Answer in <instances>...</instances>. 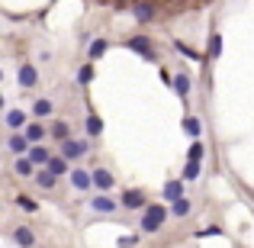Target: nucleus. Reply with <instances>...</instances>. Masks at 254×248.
Instances as JSON below:
<instances>
[{
	"mask_svg": "<svg viewBox=\"0 0 254 248\" xmlns=\"http://www.w3.org/2000/svg\"><path fill=\"white\" fill-rule=\"evenodd\" d=\"M206 58H209V62H219V58H222V32H219V29L209 32V49H206Z\"/></svg>",
	"mask_w": 254,
	"mask_h": 248,
	"instance_id": "23",
	"label": "nucleus"
},
{
	"mask_svg": "<svg viewBox=\"0 0 254 248\" xmlns=\"http://www.w3.org/2000/svg\"><path fill=\"white\" fill-rule=\"evenodd\" d=\"M45 167H49L55 177H71V171H74V165H71L64 155H52V162L45 165Z\"/></svg>",
	"mask_w": 254,
	"mask_h": 248,
	"instance_id": "16",
	"label": "nucleus"
},
{
	"mask_svg": "<svg viewBox=\"0 0 254 248\" xmlns=\"http://www.w3.org/2000/svg\"><path fill=\"white\" fill-rule=\"evenodd\" d=\"M77 84H81V87L93 84V62H84L81 68H77Z\"/></svg>",
	"mask_w": 254,
	"mask_h": 248,
	"instance_id": "28",
	"label": "nucleus"
},
{
	"mask_svg": "<svg viewBox=\"0 0 254 248\" xmlns=\"http://www.w3.org/2000/svg\"><path fill=\"white\" fill-rule=\"evenodd\" d=\"M113 3H116V6H123V3H126V0H113Z\"/></svg>",
	"mask_w": 254,
	"mask_h": 248,
	"instance_id": "34",
	"label": "nucleus"
},
{
	"mask_svg": "<svg viewBox=\"0 0 254 248\" xmlns=\"http://www.w3.org/2000/svg\"><path fill=\"white\" fill-rule=\"evenodd\" d=\"M171 219V206L164 203H151L148 210H142V219H138V229L145 232V236H155V232L164 229V223Z\"/></svg>",
	"mask_w": 254,
	"mask_h": 248,
	"instance_id": "1",
	"label": "nucleus"
},
{
	"mask_svg": "<svg viewBox=\"0 0 254 248\" xmlns=\"http://www.w3.org/2000/svg\"><path fill=\"white\" fill-rule=\"evenodd\" d=\"M196 236L199 239H206V236H222V226H206V229H199Z\"/></svg>",
	"mask_w": 254,
	"mask_h": 248,
	"instance_id": "33",
	"label": "nucleus"
},
{
	"mask_svg": "<svg viewBox=\"0 0 254 248\" xmlns=\"http://www.w3.org/2000/svg\"><path fill=\"white\" fill-rule=\"evenodd\" d=\"M32 180H36V187H39V190H45V193H52V190L58 187V177L49 171V167H39V174H36Z\"/></svg>",
	"mask_w": 254,
	"mask_h": 248,
	"instance_id": "20",
	"label": "nucleus"
},
{
	"mask_svg": "<svg viewBox=\"0 0 254 248\" xmlns=\"http://www.w3.org/2000/svg\"><path fill=\"white\" fill-rule=\"evenodd\" d=\"M138 242H142V236H138V232H132V236H119V239H116L119 248H135Z\"/></svg>",
	"mask_w": 254,
	"mask_h": 248,
	"instance_id": "32",
	"label": "nucleus"
},
{
	"mask_svg": "<svg viewBox=\"0 0 254 248\" xmlns=\"http://www.w3.org/2000/svg\"><path fill=\"white\" fill-rule=\"evenodd\" d=\"M90 142H93V139H77V136H71L68 142L58 145V155H64L71 165H77L81 158H87V152H90Z\"/></svg>",
	"mask_w": 254,
	"mask_h": 248,
	"instance_id": "2",
	"label": "nucleus"
},
{
	"mask_svg": "<svg viewBox=\"0 0 254 248\" xmlns=\"http://www.w3.org/2000/svg\"><path fill=\"white\" fill-rule=\"evenodd\" d=\"M190 210H193V203H190V200H177V203H171V216L174 219H187V216H190Z\"/></svg>",
	"mask_w": 254,
	"mask_h": 248,
	"instance_id": "27",
	"label": "nucleus"
},
{
	"mask_svg": "<svg viewBox=\"0 0 254 248\" xmlns=\"http://www.w3.org/2000/svg\"><path fill=\"white\" fill-rule=\"evenodd\" d=\"M71 187H74L77 193H87V190H93V171H87V167L81 165H74V171H71Z\"/></svg>",
	"mask_w": 254,
	"mask_h": 248,
	"instance_id": "8",
	"label": "nucleus"
},
{
	"mask_svg": "<svg viewBox=\"0 0 254 248\" xmlns=\"http://www.w3.org/2000/svg\"><path fill=\"white\" fill-rule=\"evenodd\" d=\"M13 242L19 248H32L36 245V232H32L29 226H16V229H13Z\"/></svg>",
	"mask_w": 254,
	"mask_h": 248,
	"instance_id": "22",
	"label": "nucleus"
},
{
	"mask_svg": "<svg viewBox=\"0 0 254 248\" xmlns=\"http://www.w3.org/2000/svg\"><path fill=\"white\" fill-rule=\"evenodd\" d=\"M29 158L36 162V167H45V165L52 162V152L45 149V145H32V149H29Z\"/></svg>",
	"mask_w": 254,
	"mask_h": 248,
	"instance_id": "25",
	"label": "nucleus"
},
{
	"mask_svg": "<svg viewBox=\"0 0 254 248\" xmlns=\"http://www.w3.org/2000/svg\"><path fill=\"white\" fill-rule=\"evenodd\" d=\"M13 174H16V177H36L39 174V167H36V162H32L29 155H19V158H13Z\"/></svg>",
	"mask_w": 254,
	"mask_h": 248,
	"instance_id": "14",
	"label": "nucleus"
},
{
	"mask_svg": "<svg viewBox=\"0 0 254 248\" xmlns=\"http://www.w3.org/2000/svg\"><path fill=\"white\" fill-rule=\"evenodd\" d=\"M3 123H6V129H10V132H23L26 126H29V119H26V110H6Z\"/></svg>",
	"mask_w": 254,
	"mask_h": 248,
	"instance_id": "15",
	"label": "nucleus"
},
{
	"mask_svg": "<svg viewBox=\"0 0 254 248\" xmlns=\"http://www.w3.org/2000/svg\"><path fill=\"white\" fill-rule=\"evenodd\" d=\"M16 81H19V87L23 90H36L39 87V71H36V65L32 62H23L16 68Z\"/></svg>",
	"mask_w": 254,
	"mask_h": 248,
	"instance_id": "6",
	"label": "nucleus"
},
{
	"mask_svg": "<svg viewBox=\"0 0 254 248\" xmlns=\"http://www.w3.org/2000/svg\"><path fill=\"white\" fill-rule=\"evenodd\" d=\"M203 158H206V142H203V139L190 142V149H187V162H203Z\"/></svg>",
	"mask_w": 254,
	"mask_h": 248,
	"instance_id": "26",
	"label": "nucleus"
},
{
	"mask_svg": "<svg viewBox=\"0 0 254 248\" xmlns=\"http://www.w3.org/2000/svg\"><path fill=\"white\" fill-rule=\"evenodd\" d=\"M16 206H19L23 213H39V203H36L32 197H26V193H16Z\"/></svg>",
	"mask_w": 254,
	"mask_h": 248,
	"instance_id": "29",
	"label": "nucleus"
},
{
	"mask_svg": "<svg viewBox=\"0 0 254 248\" xmlns=\"http://www.w3.org/2000/svg\"><path fill=\"white\" fill-rule=\"evenodd\" d=\"M171 87H174V93H177L180 100H187V97H190V90H193V81H190V75H187V71H177Z\"/></svg>",
	"mask_w": 254,
	"mask_h": 248,
	"instance_id": "17",
	"label": "nucleus"
},
{
	"mask_svg": "<svg viewBox=\"0 0 254 248\" xmlns=\"http://www.w3.org/2000/svg\"><path fill=\"white\" fill-rule=\"evenodd\" d=\"M123 45H126L129 52H135V55H142V58H148V62H155V42H151V36H129Z\"/></svg>",
	"mask_w": 254,
	"mask_h": 248,
	"instance_id": "5",
	"label": "nucleus"
},
{
	"mask_svg": "<svg viewBox=\"0 0 254 248\" xmlns=\"http://www.w3.org/2000/svg\"><path fill=\"white\" fill-rule=\"evenodd\" d=\"M180 126H184V132L193 139V142H196V139L203 136V126H199V119H196V116H190V113H187V116L180 119Z\"/></svg>",
	"mask_w": 254,
	"mask_h": 248,
	"instance_id": "24",
	"label": "nucleus"
},
{
	"mask_svg": "<svg viewBox=\"0 0 254 248\" xmlns=\"http://www.w3.org/2000/svg\"><path fill=\"white\" fill-rule=\"evenodd\" d=\"M84 132H87V139H100L103 136V119H100V113H87V119H84Z\"/></svg>",
	"mask_w": 254,
	"mask_h": 248,
	"instance_id": "19",
	"label": "nucleus"
},
{
	"mask_svg": "<svg viewBox=\"0 0 254 248\" xmlns=\"http://www.w3.org/2000/svg\"><path fill=\"white\" fill-rule=\"evenodd\" d=\"M110 52V39H103V36H97L90 45H87V62H100V58Z\"/></svg>",
	"mask_w": 254,
	"mask_h": 248,
	"instance_id": "18",
	"label": "nucleus"
},
{
	"mask_svg": "<svg viewBox=\"0 0 254 248\" xmlns=\"http://www.w3.org/2000/svg\"><path fill=\"white\" fill-rule=\"evenodd\" d=\"M49 139L58 142V145L68 142V139H71V123H68V119H52V123H49Z\"/></svg>",
	"mask_w": 254,
	"mask_h": 248,
	"instance_id": "13",
	"label": "nucleus"
},
{
	"mask_svg": "<svg viewBox=\"0 0 254 248\" xmlns=\"http://www.w3.org/2000/svg\"><path fill=\"white\" fill-rule=\"evenodd\" d=\"M119 203H123V210H148L151 206V200H148V193L142 190V187H132V190H123V197H119Z\"/></svg>",
	"mask_w": 254,
	"mask_h": 248,
	"instance_id": "4",
	"label": "nucleus"
},
{
	"mask_svg": "<svg viewBox=\"0 0 254 248\" xmlns=\"http://www.w3.org/2000/svg\"><path fill=\"white\" fill-rule=\"evenodd\" d=\"M119 200H113L110 193H97V197H90V210L93 213H103V216H113V213L119 210Z\"/></svg>",
	"mask_w": 254,
	"mask_h": 248,
	"instance_id": "10",
	"label": "nucleus"
},
{
	"mask_svg": "<svg viewBox=\"0 0 254 248\" xmlns=\"http://www.w3.org/2000/svg\"><path fill=\"white\" fill-rule=\"evenodd\" d=\"M6 149L13 152V155H29V149H32V142L29 139H26V132H10V136H6Z\"/></svg>",
	"mask_w": 254,
	"mask_h": 248,
	"instance_id": "11",
	"label": "nucleus"
},
{
	"mask_svg": "<svg viewBox=\"0 0 254 248\" xmlns=\"http://www.w3.org/2000/svg\"><path fill=\"white\" fill-rule=\"evenodd\" d=\"M113 187H116V177H113V171H110V167H103V165H97V167H93V190L110 193Z\"/></svg>",
	"mask_w": 254,
	"mask_h": 248,
	"instance_id": "9",
	"label": "nucleus"
},
{
	"mask_svg": "<svg viewBox=\"0 0 254 248\" xmlns=\"http://www.w3.org/2000/svg\"><path fill=\"white\" fill-rule=\"evenodd\" d=\"M32 119H49L52 113H55V103H52L49 97H39V100H32Z\"/></svg>",
	"mask_w": 254,
	"mask_h": 248,
	"instance_id": "21",
	"label": "nucleus"
},
{
	"mask_svg": "<svg viewBox=\"0 0 254 248\" xmlns=\"http://www.w3.org/2000/svg\"><path fill=\"white\" fill-rule=\"evenodd\" d=\"M26 139H29L32 145H42L45 139H49V126L42 123V119H29V126H26Z\"/></svg>",
	"mask_w": 254,
	"mask_h": 248,
	"instance_id": "12",
	"label": "nucleus"
},
{
	"mask_svg": "<svg viewBox=\"0 0 254 248\" xmlns=\"http://www.w3.org/2000/svg\"><path fill=\"white\" fill-rule=\"evenodd\" d=\"M199 171H203V162H187L180 177H184V180H196V177H199Z\"/></svg>",
	"mask_w": 254,
	"mask_h": 248,
	"instance_id": "30",
	"label": "nucleus"
},
{
	"mask_svg": "<svg viewBox=\"0 0 254 248\" xmlns=\"http://www.w3.org/2000/svg\"><path fill=\"white\" fill-rule=\"evenodd\" d=\"M129 13H132V19H135L138 26H151L158 19V3L155 0H132Z\"/></svg>",
	"mask_w": 254,
	"mask_h": 248,
	"instance_id": "3",
	"label": "nucleus"
},
{
	"mask_svg": "<svg viewBox=\"0 0 254 248\" xmlns=\"http://www.w3.org/2000/svg\"><path fill=\"white\" fill-rule=\"evenodd\" d=\"M174 49H177V52H180V55H187V58H193V62H196V58H199V55H196V49H193V45H190V42H184V39H174Z\"/></svg>",
	"mask_w": 254,
	"mask_h": 248,
	"instance_id": "31",
	"label": "nucleus"
},
{
	"mask_svg": "<svg viewBox=\"0 0 254 248\" xmlns=\"http://www.w3.org/2000/svg\"><path fill=\"white\" fill-rule=\"evenodd\" d=\"M161 197L168 200V203H177V200H184V197H187V180H184V177H171V180H164Z\"/></svg>",
	"mask_w": 254,
	"mask_h": 248,
	"instance_id": "7",
	"label": "nucleus"
}]
</instances>
